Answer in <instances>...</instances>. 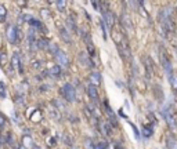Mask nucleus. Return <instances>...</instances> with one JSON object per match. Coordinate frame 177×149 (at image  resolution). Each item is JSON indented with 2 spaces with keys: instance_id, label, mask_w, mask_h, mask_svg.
Instances as JSON below:
<instances>
[{
  "instance_id": "obj_9",
  "label": "nucleus",
  "mask_w": 177,
  "mask_h": 149,
  "mask_svg": "<svg viewBox=\"0 0 177 149\" xmlns=\"http://www.w3.org/2000/svg\"><path fill=\"white\" fill-rule=\"evenodd\" d=\"M0 98H6V86L3 81H0Z\"/></svg>"
},
{
  "instance_id": "obj_10",
  "label": "nucleus",
  "mask_w": 177,
  "mask_h": 149,
  "mask_svg": "<svg viewBox=\"0 0 177 149\" xmlns=\"http://www.w3.org/2000/svg\"><path fill=\"white\" fill-rule=\"evenodd\" d=\"M87 50L90 51V55H94V46L91 44V41H88L87 43Z\"/></svg>"
},
{
  "instance_id": "obj_2",
  "label": "nucleus",
  "mask_w": 177,
  "mask_h": 149,
  "mask_svg": "<svg viewBox=\"0 0 177 149\" xmlns=\"http://www.w3.org/2000/svg\"><path fill=\"white\" fill-rule=\"evenodd\" d=\"M6 36H7V40L11 43V44H14L17 41V29L15 26H12V25H10V26H7V32H6Z\"/></svg>"
},
{
  "instance_id": "obj_7",
  "label": "nucleus",
  "mask_w": 177,
  "mask_h": 149,
  "mask_svg": "<svg viewBox=\"0 0 177 149\" xmlns=\"http://www.w3.org/2000/svg\"><path fill=\"white\" fill-rule=\"evenodd\" d=\"M48 73H50L51 76H58V75H60V66H58V65H54V66H51V68H50V71H48Z\"/></svg>"
},
{
  "instance_id": "obj_6",
  "label": "nucleus",
  "mask_w": 177,
  "mask_h": 149,
  "mask_svg": "<svg viewBox=\"0 0 177 149\" xmlns=\"http://www.w3.org/2000/svg\"><path fill=\"white\" fill-rule=\"evenodd\" d=\"M90 80L93 81V83H91L93 86L100 84V81H101V75H100V73H97V72L91 73V75H90Z\"/></svg>"
},
{
  "instance_id": "obj_11",
  "label": "nucleus",
  "mask_w": 177,
  "mask_h": 149,
  "mask_svg": "<svg viewBox=\"0 0 177 149\" xmlns=\"http://www.w3.org/2000/svg\"><path fill=\"white\" fill-rule=\"evenodd\" d=\"M29 24L32 25V26H40V22H39L37 20H33V18L31 20V22H29Z\"/></svg>"
},
{
  "instance_id": "obj_3",
  "label": "nucleus",
  "mask_w": 177,
  "mask_h": 149,
  "mask_svg": "<svg viewBox=\"0 0 177 149\" xmlns=\"http://www.w3.org/2000/svg\"><path fill=\"white\" fill-rule=\"evenodd\" d=\"M56 58L58 61V64L62 65V66H67L68 65V58H67V54H64L62 51H57Z\"/></svg>"
},
{
  "instance_id": "obj_8",
  "label": "nucleus",
  "mask_w": 177,
  "mask_h": 149,
  "mask_svg": "<svg viewBox=\"0 0 177 149\" xmlns=\"http://www.w3.org/2000/svg\"><path fill=\"white\" fill-rule=\"evenodd\" d=\"M6 15H7L6 8H4L3 6H0V22H4V20H6Z\"/></svg>"
},
{
  "instance_id": "obj_4",
  "label": "nucleus",
  "mask_w": 177,
  "mask_h": 149,
  "mask_svg": "<svg viewBox=\"0 0 177 149\" xmlns=\"http://www.w3.org/2000/svg\"><path fill=\"white\" fill-rule=\"evenodd\" d=\"M87 94H88V97L91 98V100H97L98 98V91H97V87L96 86H93L91 83L87 86Z\"/></svg>"
},
{
  "instance_id": "obj_12",
  "label": "nucleus",
  "mask_w": 177,
  "mask_h": 149,
  "mask_svg": "<svg viewBox=\"0 0 177 149\" xmlns=\"http://www.w3.org/2000/svg\"><path fill=\"white\" fill-rule=\"evenodd\" d=\"M57 6L60 7V11H64V7H65V1H57Z\"/></svg>"
},
{
  "instance_id": "obj_1",
  "label": "nucleus",
  "mask_w": 177,
  "mask_h": 149,
  "mask_svg": "<svg viewBox=\"0 0 177 149\" xmlns=\"http://www.w3.org/2000/svg\"><path fill=\"white\" fill-rule=\"evenodd\" d=\"M62 95H64V98L68 101V102H73L75 98H76V94H75L73 86L69 84V83H65V84L62 86Z\"/></svg>"
},
{
  "instance_id": "obj_13",
  "label": "nucleus",
  "mask_w": 177,
  "mask_h": 149,
  "mask_svg": "<svg viewBox=\"0 0 177 149\" xmlns=\"http://www.w3.org/2000/svg\"><path fill=\"white\" fill-rule=\"evenodd\" d=\"M96 149H105V145L104 144H98V145L96 146Z\"/></svg>"
},
{
  "instance_id": "obj_14",
  "label": "nucleus",
  "mask_w": 177,
  "mask_h": 149,
  "mask_svg": "<svg viewBox=\"0 0 177 149\" xmlns=\"http://www.w3.org/2000/svg\"><path fill=\"white\" fill-rule=\"evenodd\" d=\"M4 124V117L3 116H0V127Z\"/></svg>"
},
{
  "instance_id": "obj_5",
  "label": "nucleus",
  "mask_w": 177,
  "mask_h": 149,
  "mask_svg": "<svg viewBox=\"0 0 177 149\" xmlns=\"http://www.w3.org/2000/svg\"><path fill=\"white\" fill-rule=\"evenodd\" d=\"M11 65H12V68L17 69L18 72H22V69H21V62H20V57L17 55V54H14L11 58Z\"/></svg>"
}]
</instances>
